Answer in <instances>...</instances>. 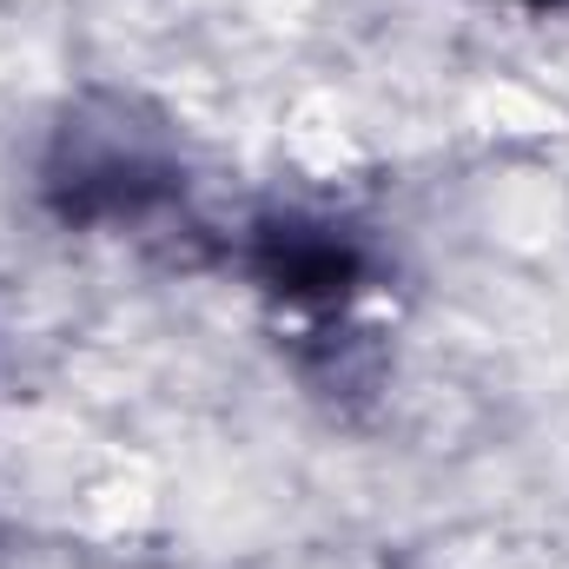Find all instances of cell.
Listing matches in <instances>:
<instances>
[{
	"mask_svg": "<svg viewBox=\"0 0 569 569\" xmlns=\"http://www.w3.org/2000/svg\"><path fill=\"white\" fill-rule=\"evenodd\" d=\"M239 272L252 279L259 298H272L284 311H311V318H338L351 311L371 279H378V252L358 226L311 212V206H272L259 219H246L239 232Z\"/></svg>",
	"mask_w": 569,
	"mask_h": 569,
	"instance_id": "6da1fadb",
	"label": "cell"
},
{
	"mask_svg": "<svg viewBox=\"0 0 569 569\" xmlns=\"http://www.w3.org/2000/svg\"><path fill=\"white\" fill-rule=\"evenodd\" d=\"M186 192L179 166L127 127H67L47 166L40 199L60 226H146Z\"/></svg>",
	"mask_w": 569,
	"mask_h": 569,
	"instance_id": "7a4b0ae2",
	"label": "cell"
},
{
	"mask_svg": "<svg viewBox=\"0 0 569 569\" xmlns=\"http://www.w3.org/2000/svg\"><path fill=\"white\" fill-rule=\"evenodd\" d=\"M503 7H523V13H569V0H503Z\"/></svg>",
	"mask_w": 569,
	"mask_h": 569,
	"instance_id": "3957f363",
	"label": "cell"
}]
</instances>
